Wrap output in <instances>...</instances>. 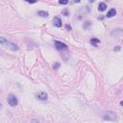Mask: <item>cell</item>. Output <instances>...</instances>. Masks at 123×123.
Wrapping results in <instances>:
<instances>
[{"label": "cell", "instance_id": "6da1fadb", "mask_svg": "<svg viewBox=\"0 0 123 123\" xmlns=\"http://www.w3.org/2000/svg\"><path fill=\"white\" fill-rule=\"evenodd\" d=\"M0 43L3 44L6 48H8V49H10V50H12V51H17V50H18V46H17L15 43H13V42L8 40L7 38H5V37H0Z\"/></svg>", "mask_w": 123, "mask_h": 123}, {"label": "cell", "instance_id": "7a4b0ae2", "mask_svg": "<svg viewBox=\"0 0 123 123\" xmlns=\"http://www.w3.org/2000/svg\"><path fill=\"white\" fill-rule=\"evenodd\" d=\"M55 47H56V49L58 50V51H60L62 54L63 53V52H68V48H67V45L65 44V43H63V42H62V41H58V40H56L55 41Z\"/></svg>", "mask_w": 123, "mask_h": 123}, {"label": "cell", "instance_id": "3957f363", "mask_svg": "<svg viewBox=\"0 0 123 123\" xmlns=\"http://www.w3.org/2000/svg\"><path fill=\"white\" fill-rule=\"evenodd\" d=\"M116 113L111 111H108L104 113L103 115V119L104 120H108V121H115L116 120Z\"/></svg>", "mask_w": 123, "mask_h": 123}, {"label": "cell", "instance_id": "277c9868", "mask_svg": "<svg viewBox=\"0 0 123 123\" xmlns=\"http://www.w3.org/2000/svg\"><path fill=\"white\" fill-rule=\"evenodd\" d=\"M8 104L11 106V107H15L17 105V98L12 95V94H10L9 97H8Z\"/></svg>", "mask_w": 123, "mask_h": 123}, {"label": "cell", "instance_id": "5b68a950", "mask_svg": "<svg viewBox=\"0 0 123 123\" xmlns=\"http://www.w3.org/2000/svg\"><path fill=\"white\" fill-rule=\"evenodd\" d=\"M36 97H37L38 100H40V101H45V100H47L48 95H47L46 92H44V91H40V92H38V93L36 95Z\"/></svg>", "mask_w": 123, "mask_h": 123}, {"label": "cell", "instance_id": "8992f818", "mask_svg": "<svg viewBox=\"0 0 123 123\" xmlns=\"http://www.w3.org/2000/svg\"><path fill=\"white\" fill-rule=\"evenodd\" d=\"M53 24H54V26H56L57 28H61L62 25V19H61L59 16H55V17L53 18Z\"/></svg>", "mask_w": 123, "mask_h": 123}, {"label": "cell", "instance_id": "52a82bcc", "mask_svg": "<svg viewBox=\"0 0 123 123\" xmlns=\"http://www.w3.org/2000/svg\"><path fill=\"white\" fill-rule=\"evenodd\" d=\"M111 37H121L122 36V30L121 29H116V30H113L111 32Z\"/></svg>", "mask_w": 123, "mask_h": 123}, {"label": "cell", "instance_id": "ba28073f", "mask_svg": "<svg viewBox=\"0 0 123 123\" xmlns=\"http://www.w3.org/2000/svg\"><path fill=\"white\" fill-rule=\"evenodd\" d=\"M90 44H91L92 46L97 47V46L100 44V40H99L98 38H96V37H92V38L90 39Z\"/></svg>", "mask_w": 123, "mask_h": 123}, {"label": "cell", "instance_id": "9c48e42d", "mask_svg": "<svg viewBox=\"0 0 123 123\" xmlns=\"http://www.w3.org/2000/svg\"><path fill=\"white\" fill-rule=\"evenodd\" d=\"M115 14H116V11H115V9H111V10L108 12V13L106 14V16L109 17V18H111V17H113Z\"/></svg>", "mask_w": 123, "mask_h": 123}, {"label": "cell", "instance_id": "30bf717a", "mask_svg": "<svg viewBox=\"0 0 123 123\" xmlns=\"http://www.w3.org/2000/svg\"><path fill=\"white\" fill-rule=\"evenodd\" d=\"M106 9H107V5H106V3H104V2H100L99 5H98V10H99L100 12H104V11H106Z\"/></svg>", "mask_w": 123, "mask_h": 123}, {"label": "cell", "instance_id": "8fae6325", "mask_svg": "<svg viewBox=\"0 0 123 123\" xmlns=\"http://www.w3.org/2000/svg\"><path fill=\"white\" fill-rule=\"evenodd\" d=\"M37 13V15H39L41 17H47L48 16V12L45 11H38Z\"/></svg>", "mask_w": 123, "mask_h": 123}, {"label": "cell", "instance_id": "7c38bea8", "mask_svg": "<svg viewBox=\"0 0 123 123\" xmlns=\"http://www.w3.org/2000/svg\"><path fill=\"white\" fill-rule=\"evenodd\" d=\"M59 3H60L61 5H66V4L68 3V1H67V0H60Z\"/></svg>", "mask_w": 123, "mask_h": 123}, {"label": "cell", "instance_id": "4fadbf2b", "mask_svg": "<svg viewBox=\"0 0 123 123\" xmlns=\"http://www.w3.org/2000/svg\"><path fill=\"white\" fill-rule=\"evenodd\" d=\"M89 26H90V22H89V21H86V24H84V25H83V27H84L85 29L88 28Z\"/></svg>", "mask_w": 123, "mask_h": 123}, {"label": "cell", "instance_id": "5bb4252c", "mask_svg": "<svg viewBox=\"0 0 123 123\" xmlns=\"http://www.w3.org/2000/svg\"><path fill=\"white\" fill-rule=\"evenodd\" d=\"M59 67H60V63H58V62H56V63L53 65V68H54L55 70H57Z\"/></svg>", "mask_w": 123, "mask_h": 123}, {"label": "cell", "instance_id": "9a60e30c", "mask_svg": "<svg viewBox=\"0 0 123 123\" xmlns=\"http://www.w3.org/2000/svg\"><path fill=\"white\" fill-rule=\"evenodd\" d=\"M62 13L65 15V16H67V15H69V13H68V11H67V9H64V11L62 12Z\"/></svg>", "mask_w": 123, "mask_h": 123}, {"label": "cell", "instance_id": "2e32d148", "mask_svg": "<svg viewBox=\"0 0 123 123\" xmlns=\"http://www.w3.org/2000/svg\"><path fill=\"white\" fill-rule=\"evenodd\" d=\"M113 50H114V51H119V50H120V46H116V47H114Z\"/></svg>", "mask_w": 123, "mask_h": 123}, {"label": "cell", "instance_id": "e0dca14e", "mask_svg": "<svg viewBox=\"0 0 123 123\" xmlns=\"http://www.w3.org/2000/svg\"><path fill=\"white\" fill-rule=\"evenodd\" d=\"M32 123H38V121L36 120V119H33V120H32Z\"/></svg>", "mask_w": 123, "mask_h": 123}, {"label": "cell", "instance_id": "ac0fdd59", "mask_svg": "<svg viewBox=\"0 0 123 123\" xmlns=\"http://www.w3.org/2000/svg\"><path fill=\"white\" fill-rule=\"evenodd\" d=\"M66 29H67V30H71V27H70L69 25H66Z\"/></svg>", "mask_w": 123, "mask_h": 123}]
</instances>
